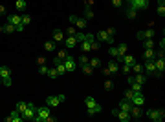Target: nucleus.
<instances>
[{
    "mask_svg": "<svg viewBox=\"0 0 165 122\" xmlns=\"http://www.w3.org/2000/svg\"><path fill=\"white\" fill-rule=\"evenodd\" d=\"M51 115V108L50 106H35V122H46V119Z\"/></svg>",
    "mask_w": 165,
    "mask_h": 122,
    "instance_id": "nucleus-1",
    "label": "nucleus"
},
{
    "mask_svg": "<svg viewBox=\"0 0 165 122\" xmlns=\"http://www.w3.org/2000/svg\"><path fill=\"white\" fill-rule=\"evenodd\" d=\"M84 104H86V109H88V115H99L103 111V108L96 102L94 97H86L84 99Z\"/></svg>",
    "mask_w": 165,
    "mask_h": 122,
    "instance_id": "nucleus-2",
    "label": "nucleus"
},
{
    "mask_svg": "<svg viewBox=\"0 0 165 122\" xmlns=\"http://www.w3.org/2000/svg\"><path fill=\"white\" fill-rule=\"evenodd\" d=\"M147 117L152 122H162L165 119V111L160 108H152V109H147Z\"/></svg>",
    "mask_w": 165,
    "mask_h": 122,
    "instance_id": "nucleus-3",
    "label": "nucleus"
},
{
    "mask_svg": "<svg viewBox=\"0 0 165 122\" xmlns=\"http://www.w3.org/2000/svg\"><path fill=\"white\" fill-rule=\"evenodd\" d=\"M0 77H2V84L4 86H11L13 80H11V69H9V66H0Z\"/></svg>",
    "mask_w": 165,
    "mask_h": 122,
    "instance_id": "nucleus-4",
    "label": "nucleus"
},
{
    "mask_svg": "<svg viewBox=\"0 0 165 122\" xmlns=\"http://www.w3.org/2000/svg\"><path fill=\"white\" fill-rule=\"evenodd\" d=\"M70 22H72V26H75L77 29H86V26H88V20L82 18V17H77V15H70Z\"/></svg>",
    "mask_w": 165,
    "mask_h": 122,
    "instance_id": "nucleus-5",
    "label": "nucleus"
},
{
    "mask_svg": "<svg viewBox=\"0 0 165 122\" xmlns=\"http://www.w3.org/2000/svg\"><path fill=\"white\" fill-rule=\"evenodd\" d=\"M20 115H22L24 120H33V119H35V104H33V102H28V108L22 111Z\"/></svg>",
    "mask_w": 165,
    "mask_h": 122,
    "instance_id": "nucleus-6",
    "label": "nucleus"
},
{
    "mask_svg": "<svg viewBox=\"0 0 165 122\" xmlns=\"http://www.w3.org/2000/svg\"><path fill=\"white\" fill-rule=\"evenodd\" d=\"M64 95H50V97H46V106H50V108H55V106H59L61 102H64Z\"/></svg>",
    "mask_w": 165,
    "mask_h": 122,
    "instance_id": "nucleus-7",
    "label": "nucleus"
},
{
    "mask_svg": "<svg viewBox=\"0 0 165 122\" xmlns=\"http://www.w3.org/2000/svg\"><path fill=\"white\" fill-rule=\"evenodd\" d=\"M96 40H99L101 44H114V37H110V35L106 33V29H101V31H97Z\"/></svg>",
    "mask_w": 165,
    "mask_h": 122,
    "instance_id": "nucleus-8",
    "label": "nucleus"
},
{
    "mask_svg": "<svg viewBox=\"0 0 165 122\" xmlns=\"http://www.w3.org/2000/svg\"><path fill=\"white\" fill-rule=\"evenodd\" d=\"M127 4L130 7H134L136 11H141V9H147L149 7V0H127Z\"/></svg>",
    "mask_w": 165,
    "mask_h": 122,
    "instance_id": "nucleus-9",
    "label": "nucleus"
},
{
    "mask_svg": "<svg viewBox=\"0 0 165 122\" xmlns=\"http://www.w3.org/2000/svg\"><path fill=\"white\" fill-rule=\"evenodd\" d=\"M112 115H114V117H118V120H119V122L132 120L130 113H128V111H123V109H112Z\"/></svg>",
    "mask_w": 165,
    "mask_h": 122,
    "instance_id": "nucleus-10",
    "label": "nucleus"
},
{
    "mask_svg": "<svg viewBox=\"0 0 165 122\" xmlns=\"http://www.w3.org/2000/svg\"><path fill=\"white\" fill-rule=\"evenodd\" d=\"M143 73L149 75H156V66H154V60H143Z\"/></svg>",
    "mask_w": 165,
    "mask_h": 122,
    "instance_id": "nucleus-11",
    "label": "nucleus"
},
{
    "mask_svg": "<svg viewBox=\"0 0 165 122\" xmlns=\"http://www.w3.org/2000/svg\"><path fill=\"white\" fill-rule=\"evenodd\" d=\"M62 62H64L66 73H72V71H74V69L77 67V62H75V59H74V57H70V55H68V57H66V59H64Z\"/></svg>",
    "mask_w": 165,
    "mask_h": 122,
    "instance_id": "nucleus-12",
    "label": "nucleus"
},
{
    "mask_svg": "<svg viewBox=\"0 0 165 122\" xmlns=\"http://www.w3.org/2000/svg\"><path fill=\"white\" fill-rule=\"evenodd\" d=\"M143 106H132V109H130V117L134 119V120H140L141 117H143Z\"/></svg>",
    "mask_w": 165,
    "mask_h": 122,
    "instance_id": "nucleus-13",
    "label": "nucleus"
},
{
    "mask_svg": "<svg viewBox=\"0 0 165 122\" xmlns=\"http://www.w3.org/2000/svg\"><path fill=\"white\" fill-rule=\"evenodd\" d=\"M62 44H64V47H66V49H74V47L79 44V40H77V37H75V35H74V37H64Z\"/></svg>",
    "mask_w": 165,
    "mask_h": 122,
    "instance_id": "nucleus-14",
    "label": "nucleus"
},
{
    "mask_svg": "<svg viewBox=\"0 0 165 122\" xmlns=\"http://www.w3.org/2000/svg\"><path fill=\"white\" fill-rule=\"evenodd\" d=\"M106 67H108V71H110V75H116V73H119V64L114 60V59H110L108 64H106Z\"/></svg>",
    "mask_w": 165,
    "mask_h": 122,
    "instance_id": "nucleus-15",
    "label": "nucleus"
},
{
    "mask_svg": "<svg viewBox=\"0 0 165 122\" xmlns=\"http://www.w3.org/2000/svg\"><path fill=\"white\" fill-rule=\"evenodd\" d=\"M64 31H61V29H55L53 31V35H51V40L55 42V44H62V40H64Z\"/></svg>",
    "mask_w": 165,
    "mask_h": 122,
    "instance_id": "nucleus-16",
    "label": "nucleus"
},
{
    "mask_svg": "<svg viewBox=\"0 0 165 122\" xmlns=\"http://www.w3.org/2000/svg\"><path fill=\"white\" fill-rule=\"evenodd\" d=\"M22 120H24L22 115L19 113V111H15V109L9 113V117H6V122H22Z\"/></svg>",
    "mask_w": 165,
    "mask_h": 122,
    "instance_id": "nucleus-17",
    "label": "nucleus"
},
{
    "mask_svg": "<svg viewBox=\"0 0 165 122\" xmlns=\"http://www.w3.org/2000/svg\"><path fill=\"white\" fill-rule=\"evenodd\" d=\"M68 51H70V49H66V47H64V49H59V51H57V55L53 57V64H55V62H62V60H64V59L68 57Z\"/></svg>",
    "mask_w": 165,
    "mask_h": 122,
    "instance_id": "nucleus-18",
    "label": "nucleus"
},
{
    "mask_svg": "<svg viewBox=\"0 0 165 122\" xmlns=\"http://www.w3.org/2000/svg\"><path fill=\"white\" fill-rule=\"evenodd\" d=\"M132 106H143L145 104V97L143 93H134V97H132Z\"/></svg>",
    "mask_w": 165,
    "mask_h": 122,
    "instance_id": "nucleus-19",
    "label": "nucleus"
},
{
    "mask_svg": "<svg viewBox=\"0 0 165 122\" xmlns=\"http://www.w3.org/2000/svg\"><path fill=\"white\" fill-rule=\"evenodd\" d=\"M156 49L154 47H150V49H143V60H154L156 59Z\"/></svg>",
    "mask_w": 165,
    "mask_h": 122,
    "instance_id": "nucleus-20",
    "label": "nucleus"
},
{
    "mask_svg": "<svg viewBox=\"0 0 165 122\" xmlns=\"http://www.w3.org/2000/svg\"><path fill=\"white\" fill-rule=\"evenodd\" d=\"M118 109H123V111H128V113H130V109H132V102L128 100V99H123V100L118 104Z\"/></svg>",
    "mask_w": 165,
    "mask_h": 122,
    "instance_id": "nucleus-21",
    "label": "nucleus"
},
{
    "mask_svg": "<svg viewBox=\"0 0 165 122\" xmlns=\"http://www.w3.org/2000/svg\"><path fill=\"white\" fill-rule=\"evenodd\" d=\"M138 39H140V40H145V39H154V29L140 31V33H138Z\"/></svg>",
    "mask_w": 165,
    "mask_h": 122,
    "instance_id": "nucleus-22",
    "label": "nucleus"
},
{
    "mask_svg": "<svg viewBox=\"0 0 165 122\" xmlns=\"http://www.w3.org/2000/svg\"><path fill=\"white\" fill-rule=\"evenodd\" d=\"M55 49H57V44H55L53 40H46L44 42V51H46V53H53Z\"/></svg>",
    "mask_w": 165,
    "mask_h": 122,
    "instance_id": "nucleus-23",
    "label": "nucleus"
},
{
    "mask_svg": "<svg viewBox=\"0 0 165 122\" xmlns=\"http://www.w3.org/2000/svg\"><path fill=\"white\" fill-rule=\"evenodd\" d=\"M88 64H90L94 69H99V67L103 66V62H101V59H99V57H92V59H88Z\"/></svg>",
    "mask_w": 165,
    "mask_h": 122,
    "instance_id": "nucleus-24",
    "label": "nucleus"
},
{
    "mask_svg": "<svg viewBox=\"0 0 165 122\" xmlns=\"http://www.w3.org/2000/svg\"><path fill=\"white\" fill-rule=\"evenodd\" d=\"M132 79H134V82H138V84L143 86L145 82H147V75L145 73H136V75H132Z\"/></svg>",
    "mask_w": 165,
    "mask_h": 122,
    "instance_id": "nucleus-25",
    "label": "nucleus"
},
{
    "mask_svg": "<svg viewBox=\"0 0 165 122\" xmlns=\"http://www.w3.org/2000/svg\"><path fill=\"white\" fill-rule=\"evenodd\" d=\"M121 64H130V66H132V64H136V59H134L132 55L125 53L123 57H121Z\"/></svg>",
    "mask_w": 165,
    "mask_h": 122,
    "instance_id": "nucleus-26",
    "label": "nucleus"
},
{
    "mask_svg": "<svg viewBox=\"0 0 165 122\" xmlns=\"http://www.w3.org/2000/svg\"><path fill=\"white\" fill-rule=\"evenodd\" d=\"M7 22L13 24V26H19L20 24V15H7Z\"/></svg>",
    "mask_w": 165,
    "mask_h": 122,
    "instance_id": "nucleus-27",
    "label": "nucleus"
},
{
    "mask_svg": "<svg viewBox=\"0 0 165 122\" xmlns=\"http://www.w3.org/2000/svg\"><path fill=\"white\" fill-rule=\"evenodd\" d=\"M53 66H55V69H57L59 77H61V75H66V67H64V62H55Z\"/></svg>",
    "mask_w": 165,
    "mask_h": 122,
    "instance_id": "nucleus-28",
    "label": "nucleus"
},
{
    "mask_svg": "<svg viewBox=\"0 0 165 122\" xmlns=\"http://www.w3.org/2000/svg\"><path fill=\"white\" fill-rule=\"evenodd\" d=\"M81 69H82V73H84V75H88V77H90V75H94V67H92L88 62H86V64H82Z\"/></svg>",
    "mask_w": 165,
    "mask_h": 122,
    "instance_id": "nucleus-29",
    "label": "nucleus"
},
{
    "mask_svg": "<svg viewBox=\"0 0 165 122\" xmlns=\"http://www.w3.org/2000/svg\"><path fill=\"white\" fill-rule=\"evenodd\" d=\"M136 17H138V11H136L134 7H130V6H128V9H127V18H130V20H134Z\"/></svg>",
    "mask_w": 165,
    "mask_h": 122,
    "instance_id": "nucleus-30",
    "label": "nucleus"
},
{
    "mask_svg": "<svg viewBox=\"0 0 165 122\" xmlns=\"http://www.w3.org/2000/svg\"><path fill=\"white\" fill-rule=\"evenodd\" d=\"M82 18H86V20H92V18H94V11H92V7H84Z\"/></svg>",
    "mask_w": 165,
    "mask_h": 122,
    "instance_id": "nucleus-31",
    "label": "nucleus"
},
{
    "mask_svg": "<svg viewBox=\"0 0 165 122\" xmlns=\"http://www.w3.org/2000/svg\"><path fill=\"white\" fill-rule=\"evenodd\" d=\"M4 26V33H7V35H11V33H15V26L13 24H9V22H6V24H2Z\"/></svg>",
    "mask_w": 165,
    "mask_h": 122,
    "instance_id": "nucleus-32",
    "label": "nucleus"
},
{
    "mask_svg": "<svg viewBox=\"0 0 165 122\" xmlns=\"http://www.w3.org/2000/svg\"><path fill=\"white\" fill-rule=\"evenodd\" d=\"M46 77H48V79H51V80H55V79L59 77V73H57V69H55V66L48 69V75H46Z\"/></svg>",
    "mask_w": 165,
    "mask_h": 122,
    "instance_id": "nucleus-33",
    "label": "nucleus"
},
{
    "mask_svg": "<svg viewBox=\"0 0 165 122\" xmlns=\"http://www.w3.org/2000/svg\"><path fill=\"white\" fill-rule=\"evenodd\" d=\"M119 71H123V75H130L132 66L130 64H119Z\"/></svg>",
    "mask_w": 165,
    "mask_h": 122,
    "instance_id": "nucleus-34",
    "label": "nucleus"
},
{
    "mask_svg": "<svg viewBox=\"0 0 165 122\" xmlns=\"http://www.w3.org/2000/svg\"><path fill=\"white\" fill-rule=\"evenodd\" d=\"M15 6H17V11H20V13L26 11V0H15Z\"/></svg>",
    "mask_w": 165,
    "mask_h": 122,
    "instance_id": "nucleus-35",
    "label": "nucleus"
},
{
    "mask_svg": "<svg viewBox=\"0 0 165 122\" xmlns=\"http://www.w3.org/2000/svg\"><path fill=\"white\" fill-rule=\"evenodd\" d=\"M114 87H116V82H114V80H105V84H103L105 91H112Z\"/></svg>",
    "mask_w": 165,
    "mask_h": 122,
    "instance_id": "nucleus-36",
    "label": "nucleus"
},
{
    "mask_svg": "<svg viewBox=\"0 0 165 122\" xmlns=\"http://www.w3.org/2000/svg\"><path fill=\"white\" fill-rule=\"evenodd\" d=\"M26 108H28V102H24V100H20V102L15 104V111H19V113H22Z\"/></svg>",
    "mask_w": 165,
    "mask_h": 122,
    "instance_id": "nucleus-37",
    "label": "nucleus"
},
{
    "mask_svg": "<svg viewBox=\"0 0 165 122\" xmlns=\"http://www.w3.org/2000/svg\"><path fill=\"white\" fill-rule=\"evenodd\" d=\"M154 46H156L154 39H145L143 40V49H150V47H154Z\"/></svg>",
    "mask_w": 165,
    "mask_h": 122,
    "instance_id": "nucleus-38",
    "label": "nucleus"
},
{
    "mask_svg": "<svg viewBox=\"0 0 165 122\" xmlns=\"http://www.w3.org/2000/svg\"><path fill=\"white\" fill-rule=\"evenodd\" d=\"M132 73H134V75H136V73H143V64H140V62L132 64Z\"/></svg>",
    "mask_w": 165,
    "mask_h": 122,
    "instance_id": "nucleus-39",
    "label": "nucleus"
},
{
    "mask_svg": "<svg viewBox=\"0 0 165 122\" xmlns=\"http://www.w3.org/2000/svg\"><path fill=\"white\" fill-rule=\"evenodd\" d=\"M130 89H132L134 93H141L143 86H141V84H138V82H130Z\"/></svg>",
    "mask_w": 165,
    "mask_h": 122,
    "instance_id": "nucleus-40",
    "label": "nucleus"
},
{
    "mask_svg": "<svg viewBox=\"0 0 165 122\" xmlns=\"http://www.w3.org/2000/svg\"><path fill=\"white\" fill-rule=\"evenodd\" d=\"M99 49H101V42L94 39V40H92V44H90V51H99Z\"/></svg>",
    "mask_w": 165,
    "mask_h": 122,
    "instance_id": "nucleus-41",
    "label": "nucleus"
},
{
    "mask_svg": "<svg viewBox=\"0 0 165 122\" xmlns=\"http://www.w3.org/2000/svg\"><path fill=\"white\" fill-rule=\"evenodd\" d=\"M64 35H66V37H74V35H77V27H75V26H70V27L66 29Z\"/></svg>",
    "mask_w": 165,
    "mask_h": 122,
    "instance_id": "nucleus-42",
    "label": "nucleus"
},
{
    "mask_svg": "<svg viewBox=\"0 0 165 122\" xmlns=\"http://www.w3.org/2000/svg\"><path fill=\"white\" fill-rule=\"evenodd\" d=\"M20 22H22V26L26 27V26H29V22H31V17H29V15H20Z\"/></svg>",
    "mask_w": 165,
    "mask_h": 122,
    "instance_id": "nucleus-43",
    "label": "nucleus"
},
{
    "mask_svg": "<svg viewBox=\"0 0 165 122\" xmlns=\"http://www.w3.org/2000/svg\"><path fill=\"white\" fill-rule=\"evenodd\" d=\"M77 62H79V66L86 64V62H88V55H86V53H81V55L77 57Z\"/></svg>",
    "mask_w": 165,
    "mask_h": 122,
    "instance_id": "nucleus-44",
    "label": "nucleus"
},
{
    "mask_svg": "<svg viewBox=\"0 0 165 122\" xmlns=\"http://www.w3.org/2000/svg\"><path fill=\"white\" fill-rule=\"evenodd\" d=\"M108 55L116 59V57H118V47H116V46H112V47H108Z\"/></svg>",
    "mask_w": 165,
    "mask_h": 122,
    "instance_id": "nucleus-45",
    "label": "nucleus"
},
{
    "mask_svg": "<svg viewBox=\"0 0 165 122\" xmlns=\"http://www.w3.org/2000/svg\"><path fill=\"white\" fill-rule=\"evenodd\" d=\"M48 69H50V67H48L46 64H42V66H39V73H41V75H48Z\"/></svg>",
    "mask_w": 165,
    "mask_h": 122,
    "instance_id": "nucleus-46",
    "label": "nucleus"
},
{
    "mask_svg": "<svg viewBox=\"0 0 165 122\" xmlns=\"http://www.w3.org/2000/svg\"><path fill=\"white\" fill-rule=\"evenodd\" d=\"M156 15H158V17H165V6H158Z\"/></svg>",
    "mask_w": 165,
    "mask_h": 122,
    "instance_id": "nucleus-47",
    "label": "nucleus"
},
{
    "mask_svg": "<svg viewBox=\"0 0 165 122\" xmlns=\"http://www.w3.org/2000/svg\"><path fill=\"white\" fill-rule=\"evenodd\" d=\"M132 97H134V91H132V89H127V91H125V99L132 100Z\"/></svg>",
    "mask_w": 165,
    "mask_h": 122,
    "instance_id": "nucleus-48",
    "label": "nucleus"
},
{
    "mask_svg": "<svg viewBox=\"0 0 165 122\" xmlns=\"http://www.w3.org/2000/svg\"><path fill=\"white\" fill-rule=\"evenodd\" d=\"M112 6L119 9V7H123V0H112Z\"/></svg>",
    "mask_w": 165,
    "mask_h": 122,
    "instance_id": "nucleus-49",
    "label": "nucleus"
},
{
    "mask_svg": "<svg viewBox=\"0 0 165 122\" xmlns=\"http://www.w3.org/2000/svg\"><path fill=\"white\" fill-rule=\"evenodd\" d=\"M37 64H39V66H42V64H46V57H37Z\"/></svg>",
    "mask_w": 165,
    "mask_h": 122,
    "instance_id": "nucleus-50",
    "label": "nucleus"
},
{
    "mask_svg": "<svg viewBox=\"0 0 165 122\" xmlns=\"http://www.w3.org/2000/svg\"><path fill=\"white\" fill-rule=\"evenodd\" d=\"M106 33H108L110 37H114V35H116V27H106Z\"/></svg>",
    "mask_w": 165,
    "mask_h": 122,
    "instance_id": "nucleus-51",
    "label": "nucleus"
},
{
    "mask_svg": "<svg viewBox=\"0 0 165 122\" xmlns=\"http://www.w3.org/2000/svg\"><path fill=\"white\" fill-rule=\"evenodd\" d=\"M2 15L7 17V9H6V6H0V17H2Z\"/></svg>",
    "mask_w": 165,
    "mask_h": 122,
    "instance_id": "nucleus-52",
    "label": "nucleus"
},
{
    "mask_svg": "<svg viewBox=\"0 0 165 122\" xmlns=\"http://www.w3.org/2000/svg\"><path fill=\"white\" fill-rule=\"evenodd\" d=\"M94 6V0H84V7H92Z\"/></svg>",
    "mask_w": 165,
    "mask_h": 122,
    "instance_id": "nucleus-53",
    "label": "nucleus"
},
{
    "mask_svg": "<svg viewBox=\"0 0 165 122\" xmlns=\"http://www.w3.org/2000/svg\"><path fill=\"white\" fill-rule=\"evenodd\" d=\"M55 120H57V117H53V115H50V117L46 119V122H55Z\"/></svg>",
    "mask_w": 165,
    "mask_h": 122,
    "instance_id": "nucleus-54",
    "label": "nucleus"
},
{
    "mask_svg": "<svg viewBox=\"0 0 165 122\" xmlns=\"http://www.w3.org/2000/svg\"><path fill=\"white\" fill-rule=\"evenodd\" d=\"M103 75H106V77H110V71H108V67H103Z\"/></svg>",
    "mask_w": 165,
    "mask_h": 122,
    "instance_id": "nucleus-55",
    "label": "nucleus"
},
{
    "mask_svg": "<svg viewBox=\"0 0 165 122\" xmlns=\"http://www.w3.org/2000/svg\"><path fill=\"white\" fill-rule=\"evenodd\" d=\"M158 6H165V0H158Z\"/></svg>",
    "mask_w": 165,
    "mask_h": 122,
    "instance_id": "nucleus-56",
    "label": "nucleus"
},
{
    "mask_svg": "<svg viewBox=\"0 0 165 122\" xmlns=\"http://www.w3.org/2000/svg\"><path fill=\"white\" fill-rule=\"evenodd\" d=\"M0 33H4V26L2 24H0Z\"/></svg>",
    "mask_w": 165,
    "mask_h": 122,
    "instance_id": "nucleus-57",
    "label": "nucleus"
},
{
    "mask_svg": "<svg viewBox=\"0 0 165 122\" xmlns=\"http://www.w3.org/2000/svg\"><path fill=\"white\" fill-rule=\"evenodd\" d=\"M0 84H2V77H0Z\"/></svg>",
    "mask_w": 165,
    "mask_h": 122,
    "instance_id": "nucleus-58",
    "label": "nucleus"
}]
</instances>
